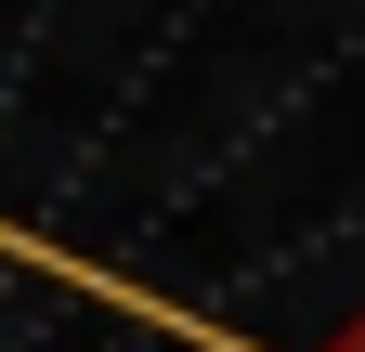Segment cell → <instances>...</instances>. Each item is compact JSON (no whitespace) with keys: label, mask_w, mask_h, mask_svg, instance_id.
<instances>
[{"label":"cell","mask_w":365,"mask_h":352,"mask_svg":"<svg viewBox=\"0 0 365 352\" xmlns=\"http://www.w3.org/2000/svg\"><path fill=\"white\" fill-rule=\"evenodd\" d=\"M313 352H365V300H352V314H339L327 339H313Z\"/></svg>","instance_id":"cell-1"}]
</instances>
